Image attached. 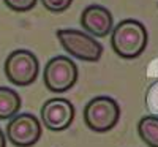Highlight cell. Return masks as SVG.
<instances>
[{"label":"cell","instance_id":"obj_1","mask_svg":"<svg viewBox=\"0 0 158 147\" xmlns=\"http://www.w3.org/2000/svg\"><path fill=\"white\" fill-rule=\"evenodd\" d=\"M149 35L141 21L123 19L111 30V46L122 59H136L147 48Z\"/></svg>","mask_w":158,"mask_h":147},{"label":"cell","instance_id":"obj_2","mask_svg":"<svg viewBox=\"0 0 158 147\" xmlns=\"http://www.w3.org/2000/svg\"><path fill=\"white\" fill-rule=\"evenodd\" d=\"M120 119L118 103L106 95L92 98L84 108V122L95 133H106L112 130Z\"/></svg>","mask_w":158,"mask_h":147},{"label":"cell","instance_id":"obj_3","mask_svg":"<svg viewBox=\"0 0 158 147\" xmlns=\"http://www.w3.org/2000/svg\"><path fill=\"white\" fill-rule=\"evenodd\" d=\"M57 38L62 48L70 52V56L84 60V62H97L103 54V46L98 40L90 36L89 33L77 29H59Z\"/></svg>","mask_w":158,"mask_h":147},{"label":"cell","instance_id":"obj_4","mask_svg":"<svg viewBox=\"0 0 158 147\" xmlns=\"http://www.w3.org/2000/svg\"><path fill=\"white\" fill-rule=\"evenodd\" d=\"M77 66L67 56L52 57L43 71V81L49 92L63 93L70 90L77 81Z\"/></svg>","mask_w":158,"mask_h":147},{"label":"cell","instance_id":"obj_5","mask_svg":"<svg viewBox=\"0 0 158 147\" xmlns=\"http://www.w3.org/2000/svg\"><path fill=\"white\" fill-rule=\"evenodd\" d=\"M38 59L29 49L13 51L5 60V74L8 81L19 87L30 86L38 76Z\"/></svg>","mask_w":158,"mask_h":147},{"label":"cell","instance_id":"obj_6","mask_svg":"<svg viewBox=\"0 0 158 147\" xmlns=\"http://www.w3.org/2000/svg\"><path fill=\"white\" fill-rule=\"evenodd\" d=\"M41 122L29 112L16 114L6 125V139L16 147H32L41 138Z\"/></svg>","mask_w":158,"mask_h":147},{"label":"cell","instance_id":"obj_7","mask_svg":"<svg viewBox=\"0 0 158 147\" xmlns=\"http://www.w3.org/2000/svg\"><path fill=\"white\" fill-rule=\"evenodd\" d=\"M74 120V106L67 98H51L41 106V124L51 131L67 130Z\"/></svg>","mask_w":158,"mask_h":147},{"label":"cell","instance_id":"obj_8","mask_svg":"<svg viewBox=\"0 0 158 147\" xmlns=\"http://www.w3.org/2000/svg\"><path fill=\"white\" fill-rule=\"evenodd\" d=\"M81 25L87 33H90V36L103 38L111 33L114 27V19L106 6L89 5L81 15Z\"/></svg>","mask_w":158,"mask_h":147},{"label":"cell","instance_id":"obj_9","mask_svg":"<svg viewBox=\"0 0 158 147\" xmlns=\"http://www.w3.org/2000/svg\"><path fill=\"white\" fill-rule=\"evenodd\" d=\"M21 97L16 90L10 87H0V120L13 119L19 114L21 109Z\"/></svg>","mask_w":158,"mask_h":147},{"label":"cell","instance_id":"obj_10","mask_svg":"<svg viewBox=\"0 0 158 147\" xmlns=\"http://www.w3.org/2000/svg\"><path fill=\"white\" fill-rule=\"evenodd\" d=\"M138 135L149 147H158V116H144L138 122Z\"/></svg>","mask_w":158,"mask_h":147},{"label":"cell","instance_id":"obj_11","mask_svg":"<svg viewBox=\"0 0 158 147\" xmlns=\"http://www.w3.org/2000/svg\"><path fill=\"white\" fill-rule=\"evenodd\" d=\"M38 0H3V3L13 10V11H18V13H25V11H30L35 5H36Z\"/></svg>","mask_w":158,"mask_h":147},{"label":"cell","instance_id":"obj_12","mask_svg":"<svg viewBox=\"0 0 158 147\" xmlns=\"http://www.w3.org/2000/svg\"><path fill=\"white\" fill-rule=\"evenodd\" d=\"M73 0H41L43 6L51 13H62L68 10Z\"/></svg>","mask_w":158,"mask_h":147},{"label":"cell","instance_id":"obj_13","mask_svg":"<svg viewBox=\"0 0 158 147\" xmlns=\"http://www.w3.org/2000/svg\"><path fill=\"white\" fill-rule=\"evenodd\" d=\"M0 147H6V136L2 131V128H0Z\"/></svg>","mask_w":158,"mask_h":147}]
</instances>
